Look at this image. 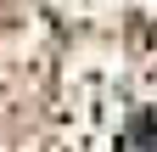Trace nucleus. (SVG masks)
I'll use <instances>...</instances> for the list:
<instances>
[{
	"instance_id": "1",
	"label": "nucleus",
	"mask_w": 157,
	"mask_h": 152,
	"mask_svg": "<svg viewBox=\"0 0 157 152\" xmlns=\"http://www.w3.org/2000/svg\"><path fill=\"white\" fill-rule=\"evenodd\" d=\"M118 152H157V113H135L118 135Z\"/></svg>"
}]
</instances>
